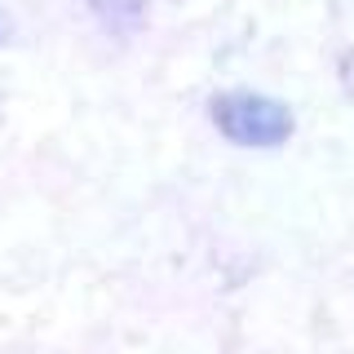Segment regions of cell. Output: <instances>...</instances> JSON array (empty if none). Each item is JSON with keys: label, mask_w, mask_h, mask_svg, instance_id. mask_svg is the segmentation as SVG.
I'll return each instance as SVG.
<instances>
[{"label": "cell", "mask_w": 354, "mask_h": 354, "mask_svg": "<svg viewBox=\"0 0 354 354\" xmlns=\"http://www.w3.org/2000/svg\"><path fill=\"white\" fill-rule=\"evenodd\" d=\"M208 120L226 142L248 151H279L283 142H292L297 115L283 97L252 93V88H230L208 102Z\"/></svg>", "instance_id": "6da1fadb"}, {"label": "cell", "mask_w": 354, "mask_h": 354, "mask_svg": "<svg viewBox=\"0 0 354 354\" xmlns=\"http://www.w3.org/2000/svg\"><path fill=\"white\" fill-rule=\"evenodd\" d=\"M0 44H5V14H0Z\"/></svg>", "instance_id": "3957f363"}, {"label": "cell", "mask_w": 354, "mask_h": 354, "mask_svg": "<svg viewBox=\"0 0 354 354\" xmlns=\"http://www.w3.org/2000/svg\"><path fill=\"white\" fill-rule=\"evenodd\" d=\"M88 9L111 36H138L147 27V0H88Z\"/></svg>", "instance_id": "7a4b0ae2"}]
</instances>
